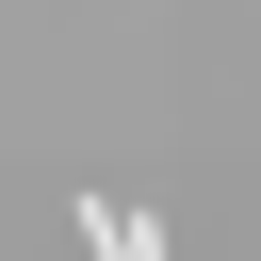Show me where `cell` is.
<instances>
[{"instance_id":"obj_1","label":"cell","mask_w":261,"mask_h":261,"mask_svg":"<svg viewBox=\"0 0 261 261\" xmlns=\"http://www.w3.org/2000/svg\"><path fill=\"white\" fill-rule=\"evenodd\" d=\"M65 212H82L98 261H163V212H130V196H65Z\"/></svg>"}]
</instances>
